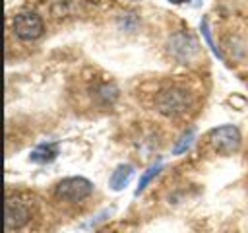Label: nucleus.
I'll use <instances>...</instances> for the list:
<instances>
[{
	"label": "nucleus",
	"mask_w": 248,
	"mask_h": 233,
	"mask_svg": "<svg viewBox=\"0 0 248 233\" xmlns=\"http://www.w3.org/2000/svg\"><path fill=\"white\" fill-rule=\"evenodd\" d=\"M155 105H157L159 113H163L167 116H178V115L188 111V107L192 105V99H190V93L186 89L172 85V87L159 91Z\"/></svg>",
	"instance_id": "f257e3e1"
},
{
	"label": "nucleus",
	"mask_w": 248,
	"mask_h": 233,
	"mask_svg": "<svg viewBox=\"0 0 248 233\" xmlns=\"http://www.w3.org/2000/svg\"><path fill=\"white\" fill-rule=\"evenodd\" d=\"M207 140H209V146L213 148V151L223 153V155H231L240 148L242 138H240V132H238L236 126L225 124V126L213 128L207 134Z\"/></svg>",
	"instance_id": "f03ea898"
},
{
	"label": "nucleus",
	"mask_w": 248,
	"mask_h": 233,
	"mask_svg": "<svg viewBox=\"0 0 248 233\" xmlns=\"http://www.w3.org/2000/svg\"><path fill=\"white\" fill-rule=\"evenodd\" d=\"M12 27H14L16 37H19L21 41H35L45 31L41 16L37 12H31V10H23V12L16 14L14 21H12Z\"/></svg>",
	"instance_id": "7ed1b4c3"
},
{
	"label": "nucleus",
	"mask_w": 248,
	"mask_h": 233,
	"mask_svg": "<svg viewBox=\"0 0 248 233\" xmlns=\"http://www.w3.org/2000/svg\"><path fill=\"white\" fill-rule=\"evenodd\" d=\"M91 192H93V184L85 177H68V179H62L56 184V188H54L56 198H60L64 202H79V200L87 198Z\"/></svg>",
	"instance_id": "20e7f679"
},
{
	"label": "nucleus",
	"mask_w": 248,
	"mask_h": 233,
	"mask_svg": "<svg viewBox=\"0 0 248 233\" xmlns=\"http://www.w3.org/2000/svg\"><path fill=\"white\" fill-rule=\"evenodd\" d=\"M31 219V206L19 198H8L6 202V231H17Z\"/></svg>",
	"instance_id": "39448f33"
},
{
	"label": "nucleus",
	"mask_w": 248,
	"mask_h": 233,
	"mask_svg": "<svg viewBox=\"0 0 248 233\" xmlns=\"http://www.w3.org/2000/svg\"><path fill=\"white\" fill-rule=\"evenodd\" d=\"M170 52L180 58V60H188L192 54L198 52V43L194 41L192 35L188 33H178L170 39Z\"/></svg>",
	"instance_id": "423d86ee"
},
{
	"label": "nucleus",
	"mask_w": 248,
	"mask_h": 233,
	"mask_svg": "<svg viewBox=\"0 0 248 233\" xmlns=\"http://www.w3.org/2000/svg\"><path fill=\"white\" fill-rule=\"evenodd\" d=\"M56 155H58V144L56 142H45V144H39L29 153V161H33V163H50Z\"/></svg>",
	"instance_id": "0eeeda50"
},
{
	"label": "nucleus",
	"mask_w": 248,
	"mask_h": 233,
	"mask_svg": "<svg viewBox=\"0 0 248 233\" xmlns=\"http://www.w3.org/2000/svg\"><path fill=\"white\" fill-rule=\"evenodd\" d=\"M132 177H134V167H132L130 163H122V165H118V167L112 171V175H110V179H108V186L118 192V190H122V188L130 183Z\"/></svg>",
	"instance_id": "6e6552de"
},
{
	"label": "nucleus",
	"mask_w": 248,
	"mask_h": 233,
	"mask_svg": "<svg viewBox=\"0 0 248 233\" xmlns=\"http://www.w3.org/2000/svg\"><path fill=\"white\" fill-rule=\"evenodd\" d=\"M194 138H196V130H194V128H188V130L178 138V142L174 144V148H172V155H180V153L188 151L190 146L194 144Z\"/></svg>",
	"instance_id": "1a4fd4ad"
},
{
	"label": "nucleus",
	"mask_w": 248,
	"mask_h": 233,
	"mask_svg": "<svg viewBox=\"0 0 248 233\" xmlns=\"http://www.w3.org/2000/svg\"><path fill=\"white\" fill-rule=\"evenodd\" d=\"M159 171H161V159H157V163H153V165H151V167H149V169L140 177V183H138V188H136V192H134V194H136V196H140V194L145 190V186L149 184V181H151Z\"/></svg>",
	"instance_id": "9d476101"
},
{
	"label": "nucleus",
	"mask_w": 248,
	"mask_h": 233,
	"mask_svg": "<svg viewBox=\"0 0 248 233\" xmlns=\"http://www.w3.org/2000/svg\"><path fill=\"white\" fill-rule=\"evenodd\" d=\"M200 29H202V35L205 37V43H207V45H209V49L213 50V54H217L219 58H223L221 50L215 47V43H213V39H211V33H209V25H207V19H205V17L202 19V23H200Z\"/></svg>",
	"instance_id": "9b49d317"
},
{
	"label": "nucleus",
	"mask_w": 248,
	"mask_h": 233,
	"mask_svg": "<svg viewBox=\"0 0 248 233\" xmlns=\"http://www.w3.org/2000/svg\"><path fill=\"white\" fill-rule=\"evenodd\" d=\"M169 2H172V4H184V2H188V0H169Z\"/></svg>",
	"instance_id": "f8f14e48"
}]
</instances>
